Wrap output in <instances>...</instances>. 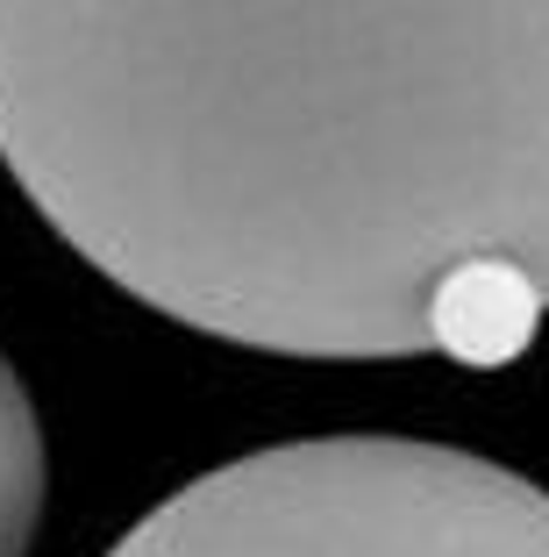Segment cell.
<instances>
[{"label":"cell","instance_id":"3957f363","mask_svg":"<svg viewBox=\"0 0 549 557\" xmlns=\"http://www.w3.org/2000/svg\"><path fill=\"white\" fill-rule=\"evenodd\" d=\"M50 500V443L22 372L0 350V557H29Z\"/></svg>","mask_w":549,"mask_h":557},{"label":"cell","instance_id":"7a4b0ae2","mask_svg":"<svg viewBox=\"0 0 549 557\" xmlns=\"http://www.w3.org/2000/svg\"><path fill=\"white\" fill-rule=\"evenodd\" d=\"M108 557H549V486L428 436H292L164 493Z\"/></svg>","mask_w":549,"mask_h":557},{"label":"cell","instance_id":"6da1fadb","mask_svg":"<svg viewBox=\"0 0 549 557\" xmlns=\"http://www.w3.org/2000/svg\"><path fill=\"white\" fill-rule=\"evenodd\" d=\"M0 164L194 336L507 364L549 322V0H0Z\"/></svg>","mask_w":549,"mask_h":557}]
</instances>
